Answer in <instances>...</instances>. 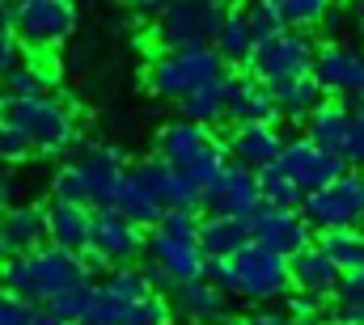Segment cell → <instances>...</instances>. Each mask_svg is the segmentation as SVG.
Listing matches in <instances>:
<instances>
[{
    "mask_svg": "<svg viewBox=\"0 0 364 325\" xmlns=\"http://www.w3.org/2000/svg\"><path fill=\"white\" fill-rule=\"evenodd\" d=\"M85 283H93V275L85 270L81 253H68L60 245H43L34 253H13L0 266V292L17 296L30 309H47L51 300H60Z\"/></svg>",
    "mask_w": 364,
    "mask_h": 325,
    "instance_id": "cell-1",
    "label": "cell"
},
{
    "mask_svg": "<svg viewBox=\"0 0 364 325\" xmlns=\"http://www.w3.org/2000/svg\"><path fill=\"white\" fill-rule=\"evenodd\" d=\"M0 123L21 127L38 157H64L81 144L73 106L51 93H43V97H4L0 93Z\"/></svg>",
    "mask_w": 364,
    "mask_h": 325,
    "instance_id": "cell-2",
    "label": "cell"
},
{
    "mask_svg": "<svg viewBox=\"0 0 364 325\" xmlns=\"http://www.w3.org/2000/svg\"><path fill=\"white\" fill-rule=\"evenodd\" d=\"M229 0H186L178 9H166L153 21V38L161 51H191V47H212L225 17H229Z\"/></svg>",
    "mask_w": 364,
    "mask_h": 325,
    "instance_id": "cell-3",
    "label": "cell"
},
{
    "mask_svg": "<svg viewBox=\"0 0 364 325\" xmlns=\"http://www.w3.org/2000/svg\"><path fill=\"white\" fill-rule=\"evenodd\" d=\"M225 72H229V64L216 55V47L166 51V55H157V60H153V68H149V89H153L157 97L178 101V97H186V93H191V89H199V84L225 81Z\"/></svg>",
    "mask_w": 364,
    "mask_h": 325,
    "instance_id": "cell-4",
    "label": "cell"
},
{
    "mask_svg": "<svg viewBox=\"0 0 364 325\" xmlns=\"http://www.w3.org/2000/svg\"><path fill=\"white\" fill-rule=\"evenodd\" d=\"M301 216L309 220L314 233H331V228H360L364 224V169H348L343 177H335L331 186L305 194Z\"/></svg>",
    "mask_w": 364,
    "mask_h": 325,
    "instance_id": "cell-5",
    "label": "cell"
},
{
    "mask_svg": "<svg viewBox=\"0 0 364 325\" xmlns=\"http://www.w3.org/2000/svg\"><path fill=\"white\" fill-rule=\"evenodd\" d=\"M237 270V296L250 304H272V300H288L292 296V275H288V258H279L263 245H246L233 258Z\"/></svg>",
    "mask_w": 364,
    "mask_h": 325,
    "instance_id": "cell-6",
    "label": "cell"
},
{
    "mask_svg": "<svg viewBox=\"0 0 364 325\" xmlns=\"http://www.w3.org/2000/svg\"><path fill=\"white\" fill-rule=\"evenodd\" d=\"M77 30V0H13V34L21 47H60Z\"/></svg>",
    "mask_w": 364,
    "mask_h": 325,
    "instance_id": "cell-7",
    "label": "cell"
},
{
    "mask_svg": "<svg viewBox=\"0 0 364 325\" xmlns=\"http://www.w3.org/2000/svg\"><path fill=\"white\" fill-rule=\"evenodd\" d=\"M314 60H318V38L305 34V30H284V34L255 47L246 68L263 84H275V81H292V77H309Z\"/></svg>",
    "mask_w": 364,
    "mask_h": 325,
    "instance_id": "cell-8",
    "label": "cell"
},
{
    "mask_svg": "<svg viewBox=\"0 0 364 325\" xmlns=\"http://www.w3.org/2000/svg\"><path fill=\"white\" fill-rule=\"evenodd\" d=\"M314 77L326 89V97H339L356 110L364 101V51H356L352 43H322Z\"/></svg>",
    "mask_w": 364,
    "mask_h": 325,
    "instance_id": "cell-9",
    "label": "cell"
},
{
    "mask_svg": "<svg viewBox=\"0 0 364 325\" xmlns=\"http://www.w3.org/2000/svg\"><path fill=\"white\" fill-rule=\"evenodd\" d=\"M259 207H263V186H259V173L246 169V165H229L199 194L203 216H255Z\"/></svg>",
    "mask_w": 364,
    "mask_h": 325,
    "instance_id": "cell-10",
    "label": "cell"
},
{
    "mask_svg": "<svg viewBox=\"0 0 364 325\" xmlns=\"http://www.w3.org/2000/svg\"><path fill=\"white\" fill-rule=\"evenodd\" d=\"M250 241L263 245V249H272V253H279V258H292V253L309 249L318 237H314V228H309V220H305L301 211L263 203V207L250 216Z\"/></svg>",
    "mask_w": 364,
    "mask_h": 325,
    "instance_id": "cell-11",
    "label": "cell"
},
{
    "mask_svg": "<svg viewBox=\"0 0 364 325\" xmlns=\"http://www.w3.org/2000/svg\"><path fill=\"white\" fill-rule=\"evenodd\" d=\"M225 123H279L272 89L259 81L250 68H229L225 72Z\"/></svg>",
    "mask_w": 364,
    "mask_h": 325,
    "instance_id": "cell-12",
    "label": "cell"
},
{
    "mask_svg": "<svg viewBox=\"0 0 364 325\" xmlns=\"http://www.w3.org/2000/svg\"><path fill=\"white\" fill-rule=\"evenodd\" d=\"M279 169H284V173L305 190V194H314V190L331 186L335 177H343V173H348V161H343V157H335V153H322V148H318V144H309L305 136H292V140H284Z\"/></svg>",
    "mask_w": 364,
    "mask_h": 325,
    "instance_id": "cell-13",
    "label": "cell"
},
{
    "mask_svg": "<svg viewBox=\"0 0 364 325\" xmlns=\"http://www.w3.org/2000/svg\"><path fill=\"white\" fill-rule=\"evenodd\" d=\"M144 237H149V228H140L123 211L93 207V245L90 249H97L110 266H136V258L144 253Z\"/></svg>",
    "mask_w": 364,
    "mask_h": 325,
    "instance_id": "cell-14",
    "label": "cell"
},
{
    "mask_svg": "<svg viewBox=\"0 0 364 325\" xmlns=\"http://www.w3.org/2000/svg\"><path fill=\"white\" fill-rule=\"evenodd\" d=\"M225 140H229L233 165H246L255 173L279 165V153H284V136H279L275 123H237Z\"/></svg>",
    "mask_w": 364,
    "mask_h": 325,
    "instance_id": "cell-15",
    "label": "cell"
},
{
    "mask_svg": "<svg viewBox=\"0 0 364 325\" xmlns=\"http://www.w3.org/2000/svg\"><path fill=\"white\" fill-rule=\"evenodd\" d=\"M144 258H153L157 266H166V275H170L174 283L203 279V266H208L199 241H182V237H170V233H161V228H149V237H144Z\"/></svg>",
    "mask_w": 364,
    "mask_h": 325,
    "instance_id": "cell-16",
    "label": "cell"
},
{
    "mask_svg": "<svg viewBox=\"0 0 364 325\" xmlns=\"http://www.w3.org/2000/svg\"><path fill=\"white\" fill-rule=\"evenodd\" d=\"M288 275H292V292H309V296H326V300H335V292L343 283L339 262L318 241L288 258Z\"/></svg>",
    "mask_w": 364,
    "mask_h": 325,
    "instance_id": "cell-17",
    "label": "cell"
},
{
    "mask_svg": "<svg viewBox=\"0 0 364 325\" xmlns=\"http://www.w3.org/2000/svg\"><path fill=\"white\" fill-rule=\"evenodd\" d=\"M170 304H174V313L186 317L191 325H220V321H229V296H225L216 283H208V279L178 283V287L170 292Z\"/></svg>",
    "mask_w": 364,
    "mask_h": 325,
    "instance_id": "cell-18",
    "label": "cell"
},
{
    "mask_svg": "<svg viewBox=\"0 0 364 325\" xmlns=\"http://www.w3.org/2000/svg\"><path fill=\"white\" fill-rule=\"evenodd\" d=\"M348 136H352V106H348V101H339V97H326V101L305 119V140H309V144H318L322 153L343 157Z\"/></svg>",
    "mask_w": 364,
    "mask_h": 325,
    "instance_id": "cell-19",
    "label": "cell"
},
{
    "mask_svg": "<svg viewBox=\"0 0 364 325\" xmlns=\"http://www.w3.org/2000/svg\"><path fill=\"white\" fill-rule=\"evenodd\" d=\"M208 140H212V127H203V123H191V119L166 123L157 131V157L186 173L191 165L199 161V153L208 148Z\"/></svg>",
    "mask_w": 364,
    "mask_h": 325,
    "instance_id": "cell-20",
    "label": "cell"
},
{
    "mask_svg": "<svg viewBox=\"0 0 364 325\" xmlns=\"http://www.w3.org/2000/svg\"><path fill=\"white\" fill-rule=\"evenodd\" d=\"M47 224H51V245L68 249V253H85L93 245V207H77V203H47Z\"/></svg>",
    "mask_w": 364,
    "mask_h": 325,
    "instance_id": "cell-21",
    "label": "cell"
},
{
    "mask_svg": "<svg viewBox=\"0 0 364 325\" xmlns=\"http://www.w3.org/2000/svg\"><path fill=\"white\" fill-rule=\"evenodd\" d=\"M0 220H4L13 253H34V249L51 245V224H47V207L43 203H13Z\"/></svg>",
    "mask_w": 364,
    "mask_h": 325,
    "instance_id": "cell-22",
    "label": "cell"
},
{
    "mask_svg": "<svg viewBox=\"0 0 364 325\" xmlns=\"http://www.w3.org/2000/svg\"><path fill=\"white\" fill-rule=\"evenodd\" d=\"M246 245H250V216H203L199 220L203 258H233Z\"/></svg>",
    "mask_w": 364,
    "mask_h": 325,
    "instance_id": "cell-23",
    "label": "cell"
},
{
    "mask_svg": "<svg viewBox=\"0 0 364 325\" xmlns=\"http://www.w3.org/2000/svg\"><path fill=\"white\" fill-rule=\"evenodd\" d=\"M275 97V106H279V119H292V123H305L322 101H326V89L318 84V77L309 72V77H292V81H275L267 84Z\"/></svg>",
    "mask_w": 364,
    "mask_h": 325,
    "instance_id": "cell-24",
    "label": "cell"
},
{
    "mask_svg": "<svg viewBox=\"0 0 364 325\" xmlns=\"http://www.w3.org/2000/svg\"><path fill=\"white\" fill-rule=\"evenodd\" d=\"M216 55L229 64V68H246L250 64V55H255V34H250V21H246V9H229V17H225V26H220V34H216Z\"/></svg>",
    "mask_w": 364,
    "mask_h": 325,
    "instance_id": "cell-25",
    "label": "cell"
},
{
    "mask_svg": "<svg viewBox=\"0 0 364 325\" xmlns=\"http://www.w3.org/2000/svg\"><path fill=\"white\" fill-rule=\"evenodd\" d=\"M178 110L182 119H191V123H203V127H216V123H225V84H199V89H191L186 97H178Z\"/></svg>",
    "mask_w": 364,
    "mask_h": 325,
    "instance_id": "cell-26",
    "label": "cell"
},
{
    "mask_svg": "<svg viewBox=\"0 0 364 325\" xmlns=\"http://www.w3.org/2000/svg\"><path fill=\"white\" fill-rule=\"evenodd\" d=\"M318 245L339 262L343 275L364 270V233L360 228H331V233H318Z\"/></svg>",
    "mask_w": 364,
    "mask_h": 325,
    "instance_id": "cell-27",
    "label": "cell"
},
{
    "mask_svg": "<svg viewBox=\"0 0 364 325\" xmlns=\"http://www.w3.org/2000/svg\"><path fill=\"white\" fill-rule=\"evenodd\" d=\"M174 177H178V169L166 165L161 157H144V161L132 165V182H136L149 199H157L161 207H166V199H170V190H174Z\"/></svg>",
    "mask_w": 364,
    "mask_h": 325,
    "instance_id": "cell-28",
    "label": "cell"
},
{
    "mask_svg": "<svg viewBox=\"0 0 364 325\" xmlns=\"http://www.w3.org/2000/svg\"><path fill=\"white\" fill-rule=\"evenodd\" d=\"M102 292H106V296H114L119 304H140V300L157 296V292L149 287V279H144V270H140V266H114V270L102 279Z\"/></svg>",
    "mask_w": 364,
    "mask_h": 325,
    "instance_id": "cell-29",
    "label": "cell"
},
{
    "mask_svg": "<svg viewBox=\"0 0 364 325\" xmlns=\"http://www.w3.org/2000/svg\"><path fill=\"white\" fill-rule=\"evenodd\" d=\"M259 186H263V203H272V207H288V211H301V203H305V190L279 169V165H272V169H263L259 173Z\"/></svg>",
    "mask_w": 364,
    "mask_h": 325,
    "instance_id": "cell-30",
    "label": "cell"
},
{
    "mask_svg": "<svg viewBox=\"0 0 364 325\" xmlns=\"http://www.w3.org/2000/svg\"><path fill=\"white\" fill-rule=\"evenodd\" d=\"M229 165H233V157H229V140L212 136V140H208V148L199 153V161L191 165L186 173H191V182H195L199 190H208V186H212V182H216V177L229 169Z\"/></svg>",
    "mask_w": 364,
    "mask_h": 325,
    "instance_id": "cell-31",
    "label": "cell"
},
{
    "mask_svg": "<svg viewBox=\"0 0 364 325\" xmlns=\"http://www.w3.org/2000/svg\"><path fill=\"white\" fill-rule=\"evenodd\" d=\"M275 4L284 13V26L288 30H305V34H314L326 21V13L335 9V0H275Z\"/></svg>",
    "mask_w": 364,
    "mask_h": 325,
    "instance_id": "cell-32",
    "label": "cell"
},
{
    "mask_svg": "<svg viewBox=\"0 0 364 325\" xmlns=\"http://www.w3.org/2000/svg\"><path fill=\"white\" fill-rule=\"evenodd\" d=\"M51 199H60V203H77V207H90V177H85V169H81L77 161L55 169V177H51Z\"/></svg>",
    "mask_w": 364,
    "mask_h": 325,
    "instance_id": "cell-33",
    "label": "cell"
},
{
    "mask_svg": "<svg viewBox=\"0 0 364 325\" xmlns=\"http://www.w3.org/2000/svg\"><path fill=\"white\" fill-rule=\"evenodd\" d=\"M174 321V304L166 296H149L140 304H123L119 325H170Z\"/></svg>",
    "mask_w": 364,
    "mask_h": 325,
    "instance_id": "cell-34",
    "label": "cell"
},
{
    "mask_svg": "<svg viewBox=\"0 0 364 325\" xmlns=\"http://www.w3.org/2000/svg\"><path fill=\"white\" fill-rule=\"evenodd\" d=\"M335 317H348V321L364 325V270L343 275V283L335 292Z\"/></svg>",
    "mask_w": 364,
    "mask_h": 325,
    "instance_id": "cell-35",
    "label": "cell"
},
{
    "mask_svg": "<svg viewBox=\"0 0 364 325\" xmlns=\"http://www.w3.org/2000/svg\"><path fill=\"white\" fill-rule=\"evenodd\" d=\"M246 21H250L255 43H267V38H275V34H284V30H288V26H284V13H279V4H275V0L246 4Z\"/></svg>",
    "mask_w": 364,
    "mask_h": 325,
    "instance_id": "cell-36",
    "label": "cell"
},
{
    "mask_svg": "<svg viewBox=\"0 0 364 325\" xmlns=\"http://www.w3.org/2000/svg\"><path fill=\"white\" fill-rule=\"evenodd\" d=\"M47 84H51V77H47L43 68L21 64V68H13V72L4 77V97H43Z\"/></svg>",
    "mask_w": 364,
    "mask_h": 325,
    "instance_id": "cell-37",
    "label": "cell"
},
{
    "mask_svg": "<svg viewBox=\"0 0 364 325\" xmlns=\"http://www.w3.org/2000/svg\"><path fill=\"white\" fill-rule=\"evenodd\" d=\"M331 309H335V300H326V296H309V292H292V296H288V317L296 325L326 321Z\"/></svg>",
    "mask_w": 364,
    "mask_h": 325,
    "instance_id": "cell-38",
    "label": "cell"
},
{
    "mask_svg": "<svg viewBox=\"0 0 364 325\" xmlns=\"http://www.w3.org/2000/svg\"><path fill=\"white\" fill-rule=\"evenodd\" d=\"M30 157H38L30 136L21 127H13V123H0V165H21Z\"/></svg>",
    "mask_w": 364,
    "mask_h": 325,
    "instance_id": "cell-39",
    "label": "cell"
},
{
    "mask_svg": "<svg viewBox=\"0 0 364 325\" xmlns=\"http://www.w3.org/2000/svg\"><path fill=\"white\" fill-rule=\"evenodd\" d=\"M199 211H166L161 216V233H170V237H182V241H199Z\"/></svg>",
    "mask_w": 364,
    "mask_h": 325,
    "instance_id": "cell-40",
    "label": "cell"
},
{
    "mask_svg": "<svg viewBox=\"0 0 364 325\" xmlns=\"http://www.w3.org/2000/svg\"><path fill=\"white\" fill-rule=\"evenodd\" d=\"M203 279H208V283H216L225 296H237V270H233V262H229V258H208Z\"/></svg>",
    "mask_w": 364,
    "mask_h": 325,
    "instance_id": "cell-41",
    "label": "cell"
},
{
    "mask_svg": "<svg viewBox=\"0 0 364 325\" xmlns=\"http://www.w3.org/2000/svg\"><path fill=\"white\" fill-rule=\"evenodd\" d=\"M343 161H348V169H364V106L352 110V136H348Z\"/></svg>",
    "mask_w": 364,
    "mask_h": 325,
    "instance_id": "cell-42",
    "label": "cell"
},
{
    "mask_svg": "<svg viewBox=\"0 0 364 325\" xmlns=\"http://www.w3.org/2000/svg\"><path fill=\"white\" fill-rule=\"evenodd\" d=\"M21 55H26L21 38H17L13 30H0V81H4L13 68H21Z\"/></svg>",
    "mask_w": 364,
    "mask_h": 325,
    "instance_id": "cell-43",
    "label": "cell"
},
{
    "mask_svg": "<svg viewBox=\"0 0 364 325\" xmlns=\"http://www.w3.org/2000/svg\"><path fill=\"white\" fill-rule=\"evenodd\" d=\"M30 304H21L17 296H9V292H0V325H30Z\"/></svg>",
    "mask_w": 364,
    "mask_h": 325,
    "instance_id": "cell-44",
    "label": "cell"
},
{
    "mask_svg": "<svg viewBox=\"0 0 364 325\" xmlns=\"http://www.w3.org/2000/svg\"><path fill=\"white\" fill-rule=\"evenodd\" d=\"M140 270H144V279H149V287H153L157 296H170V292L178 287V283H174V279L166 275V266H157L153 258H144V262H140Z\"/></svg>",
    "mask_w": 364,
    "mask_h": 325,
    "instance_id": "cell-45",
    "label": "cell"
},
{
    "mask_svg": "<svg viewBox=\"0 0 364 325\" xmlns=\"http://www.w3.org/2000/svg\"><path fill=\"white\" fill-rule=\"evenodd\" d=\"M318 30H322V34H326L331 43H343V30H348V13H343V9L335 4V9L326 13V21H322Z\"/></svg>",
    "mask_w": 364,
    "mask_h": 325,
    "instance_id": "cell-46",
    "label": "cell"
},
{
    "mask_svg": "<svg viewBox=\"0 0 364 325\" xmlns=\"http://www.w3.org/2000/svg\"><path fill=\"white\" fill-rule=\"evenodd\" d=\"M178 4H186V0H132V9H136L140 17H153V21H157L166 9H178Z\"/></svg>",
    "mask_w": 364,
    "mask_h": 325,
    "instance_id": "cell-47",
    "label": "cell"
},
{
    "mask_svg": "<svg viewBox=\"0 0 364 325\" xmlns=\"http://www.w3.org/2000/svg\"><path fill=\"white\" fill-rule=\"evenodd\" d=\"M13 194H17V182H13V173H9V165H0V216H4V211H9V207L17 203Z\"/></svg>",
    "mask_w": 364,
    "mask_h": 325,
    "instance_id": "cell-48",
    "label": "cell"
},
{
    "mask_svg": "<svg viewBox=\"0 0 364 325\" xmlns=\"http://www.w3.org/2000/svg\"><path fill=\"white\" fill-rule=\"evenodd\" d=\"M30 325H73V321H64V317H55L51 309H34V313H30Z\"/></svg>",
    "mask_w": 364,
    "mask_h": 325,
    "instance_id": "cell-49",
    "label": "cell"
},
{
    "mask_svg": "<svg viewBox=\"0 0 364 325\" xmlns=\"http://www.w3.org/2000/svg\"><path fill=\"white\" fill-rule=\"evenodd\" d=\"M250 325H296L288 313H259V317H250Z\"/></svg>",
    "mask_w": 364,
    "mask_h": 325,
    "instance_id": "cell-50",
    "label": "cell"
},
{
    "mask_svg": "<svg viewBox=\"0 0 364 325\" xmlns=\"http://www.w3.org/2000/svg\"><path fill=\"white\" fill-rule=\"evenodd\" d=\"M0 30H13V0H0Z\"/></svg>",
    "mask_w": 364,
    "mask_h": 325,
    "instance_id": "cell-51",
    "label": "cell"
},
{
    "mask_svg": "<svg viewBox=\"0 0 364 325\" xmlns=\"http://www.w3.org/2000/svg\"><path fill=\"white\" fill-rule=\"evenodd\" d=\"M13 258V245H9V233H4V220H0V266Z\"/></svg>",
    "mask_w": 364,
    "mask_h": 325,
    "instance_id": "cell-52",
    "label": "cell"
},
{
    "mask_svg": "<svg viewBox=\"0 0 364 325\" xmlns=\"http://www.w3.org/2000/svg\"><path fill=\"white\" fill-rule=\"evenodd\" d=\"M352 17H356V26H364V0H352Z\"/></svg>",
    "mask_w": 364,
    "mask_h": 325,
    "instance_id": "cell-53",
    "label": "cell"
},
{
    "mask_svg": "<svg viewBox=\"0 0 364 325\" xmlns=\"http://www.w3.org/2000/svg\"><path fill=\"white\" fill-rule=\"evenodd\" d=\"M318 325H360V321H348V317H335V313H331L326 321H318Z\"/></svg>",
    "mask_w": 364,
    "mask_h": 325,
    "instance_id": "cell-54",
    "label": "cell"
},
{
    "mask_svg": "<svg viewBox=\"0 0 364 325\" xmlns=\"http://www.w3.org/2000/svg\"><path fill=\"white\" fill-rule=\"evenodd\" d=\"M220 325H250V317H229V321H220Z\"/></svg>",
    "mask_w": 364,
    "mask_h": 325,
    "instance_id": "cell-55",
    "label": "cell"
},
{
    "mask_svg": "<svg viewBox=\"0 0 364 325\" xmlns=\"http://www.w3.org/2000/svg\"><path fill=\"white\" fill-rule=\"evenodd\" d=\"M246 4H259V0H242V9H246Z\"/></svg>",
    "mask_w": 364,
    "mask_h": 325,
    "instance_id": "cell-56",
    "label": "cell"
},
{
    "mask_svg": "<svg viewBox=\"0 0 364 325\" xmlns=\"http://www.w3.org/2000/svg\"><path fill=\"white\" fill-rule=\"evenodd\" d=\"M360 106H364V101H360Z\"/></svg>",
    "mask_w": 364,
    "mask_h": 325,
    "instance_id": "cell-57",
    "label": "cell"
}]
</instances>
